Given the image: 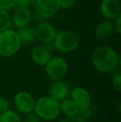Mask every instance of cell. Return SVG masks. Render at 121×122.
<instances>
[{
	"mask_svg": "<svg viewBox=\"0 0 121 122\" xmlns=\"http://www.w3.org/2000/svg\"><path fill=\"white\" fill-rule=\"evenodd\" d=\"M91 61L97 71L107 74L116 69L119 64V57L112 48L101 46L93 51Z\"/></svg>",
	"mask_w": 121,
	"mask_h": 122,
	"instance_id": "1",
	"label": "cell"
},
{
	"mask_svg": "<svg viewBox=\"0 0 121 122\" xmlns=\"http://www.w3.org/2000/svg\"><path fill=\"white\" fill-rule=\"evenodd\" d=\"M35 113L42 120L52 121L60 114V104L53 97H42L35 102Z\"/></svg>",
	"mask_w": 121,
	"mask_h": 122,
	"instance_id": "2",
	"label": "cell"
},
{
	"mask_svg": "<svg viewBox=\"0 0 121 122\" xmlns=\"http://www.w3.org/2000/svg\"><path fill=\"white\" fill-rule=\"evenodd\" d=\"M22 42L17 32L10 29L0 32V56L10 57L15 55L21 47Z\"/></svg>",
	"mask_w": 121,
	"mask_h": 122,
	"instance_id": "3",
	"label": "cell"
},
{
	"mask_svg": "<svg viewBox=\"0 0 121 122\" xmlns=\"http://www.w3.org/2000/svg\"><path fill=\"white\" fill-rule=\"evenodd\" d=\"M54 47L61 52H71L76 50L79 44V38L75 32L69 30L57 32L53 41Z\"/></svg>",
	"mask_w": 121,
	"mask_h": 122,
	"instance_id": "4",
	"label": "cell"
},
{
	"mask_svg": "<svg viewBox=\"0 0 121 122\" xmlns=\"http://www.w3.org/2000/svg\"><path fill=\"white\" fill-rule=\"evenodd\" d=\"M46 73L53 81L62 80L68 72V65L61 56L51 57L45 66Z\"/></svg>",
	"mask_w": 121,
	"mask_h": 122,
	"instance_id": "5",
	"label": "cell"
},
{
	"mask_svg": "<svg viewBox=\"0 0 121 122\" xmlns=\"http://www.w3.org/2000/svg\"><path fill=\"white\" fill-rule=\"evenodd\" d=\"M59 8V0H37L35 5L37 14L44 19L53 17Z\"/></svg>",
	"mask_w": 121,
	"mask_h": 122,
	"instance_id": "6",
	"label": "cell"
},
{
	"mask_svg": "<svg viewBox=\"0 0 121 122\" xmlns=\"http://www.w3.org/2000/svg\"><path fill=\"white\" fill-rule=\"evenodd\" d=\"M36 38L38 39L42 43L47 44L53 42L57 34L55 27L47 22H42L35 27Z\"/></svg>",
	"mask_w": 121,
	"mask_h": 122,
	"instance_id": "7",
	"label": "cell"
},
{
	"mask_svg": "<svg viewBox=\"0 0 121 122\" xmlns=\"http://www.w3.org/2000/svg\"><path fill=\"white\" fill-rule=\"evenodd\" d=\"M14 103L17 110L22 113L27 114L34 111L35 101L28 92H18L14 97Z\"/></svg>",
	"mask_w": 121,
	"mask_h": 122,
	"instance_id": "8",
	"label": "cell"
},
{
	"mask_svg": "<svg viewBox=\"0 0 121 122\" xmlns=\"http://www.w3.org/2000/svg\"><path fill=\"white\" fill-rule=\"evenodd\" d=\"M100 11L106 19H115L120 15V2L118 0H103L100 5Z\"/></svg>",
	"mask_w": 121,
	"mask_h": 122,
	"instance_id": "9",
	"label": "cell"
},
{
	"mask_svg": "<svg viewBox=\"0 0 121 122\" xmlns=\"http://www.w3.org/2000/svg\"><path fill=\"white\" fill-rule=\"evenodd\" d=\"M71 100L75 102L78 109H85L91 106V95L85 88L76 87L71 93Z\"/></svg>",
	"mask_w": 121,
	"mask_h": 122,
	"instance_id": "10",
	"label": "cell"
},
{
	"mask_svg": "<svg viewBox=\"0 0 121 122\" xmlns=\"http://www.w3.org/2000/svg\"><path fill=\"white\" fill-rule=\"evenodd\" d=\"M32 59L36 64L39 66H46L48 61L51 59V51L45 46L37 45L32 50Z\"/></svg>",
	"mask_w": 121,
	"mask_h": 122,
	"instance_id": "11",
	"label": "cell"
},
{
	"mask_svg": "<svg viewBox=\"0 0 121 122\" xmlns=\"http://www.w3.org/2000/svg\"><path fill=\"white\" fill-rule=\"evenodd\" d=\"M49 93L51 97L57 101H62L67 97L68 87L61 80L54 81L49 86Z\"/></svg>",
	"mask_w": 121,
	"mask_h": 122,
	"instance_id": "12",
	"label": "cell"
},
{
	"mask_svg": "<svg viewBox=\"0 0 121 122\" xmlns=\"http://www.w3.org/2000/svg\"><path fill=\"white\" fill-rule=\"evenodd\" d=\"M14 14L11 18L12 23L17 27H25L32 20V13L29 9H14Z\"/></svg>",
	"mask_w": 121,
	"mask_h": 122,
	"instance_id": "13",
	"label": "cell"
},
{
	"mask_svg": "<svg viewBox=\"0 0 121 122\" xmlns=\"http://www.w3.org/2000/svg\"><path fill=\"white\" fill-rule=\"evenodd\" d=\"M114 25L110 20L106 19L100 23L95 29V35L99 39H106L114 32Z\"/></svg>",
	"mask_w": 121,
	"mask_h": 122,
	"instance_id": "14",
	"label": "cell"
},
{
	"mask_svg": "<svg viewBox=\"0 0 121 122\" xmlns=\"http://www.w3.org/2000/svg\"><path fill=\"white\" fill-rule=\"evenodd\" d=\"M17 33L22 43L26 45L32 43L36 39L35 28H33L32 27H28V25L18 28Z\"/></svg>",
	"mask_w": 121,
	"mask_h": 122,
	"instance_id": "15",
	"label": "cell"
},
{
	"mask_svg": "<svg viewBox=\"0 0 121 122\" xmlns=\"http://www.w3.org/2000/svg\"><path fill=\"white\" fill-rule=\"evenodd\" d=\"M60 111L66 116H76L78 108L72 100L66 98L62 100V102L60 104Z\"/></svg>",
	"mask_w": 121,
	"mask_h": 122,
	"instance_id": "16",
	"label": "cell"
},
{
	"mask_svg": "<svg viewBox=\"0 0 121 122\" xmlns=\"http://www.w3.org/2000/svg\"><path fill=\"white\" fill-rule=\"evenodd\" d=\"M12 24L11 17L8 14V11L0 10V32L9 29Z\"/></svg>",
	"mask_w": 121,
	"mask_h": 122,
	"instance_id": "17",
	"label": "cell"
},
{
	"mask_svg": "<svg viewBox=\"0 0 121 122\" xmlns=\"http://www.w3.org/2000/svg\"><path fill=\"white\" fill-rule=\"evenodd\" d=\"M0 122H22L20 117L14 112L8 110L0 115Z\"/></svg>",
	"mask_w": 121,
	"mask_h": 122,
	"instance_id": "18",
	"label": "cell"
},
{
	"mask_svg": "<svg viewBox=\"0 0 121 122\" xmlns=\"http://www.w3.org/2000/svg\"><path fill=\"white\" fill-rule=\"evenodd\" d=\"M29 0H15L13 8L14 9H29Z\"/></svg>",
	"mask_w": 121,
	"mask_h": 122,
	"instance_id": "19",
	"label": "cell"
},
{
	"mask_svg": "<svg viewBox=\"0 0 121 122\" xmlns=\"http://www.w3.org/2000/svg\"><path fill=\"white\" fill-rule=\"evenodd\" d=\"M76 116L82 118V119L86 120L87 118H90L91 116V106L88 108H85V109H78Z\"/></svg>",
	"mask_w": 121,
	"mask_h": 122,
	"instance_id": "20",
	"label": "cell"
},
{
	"mask_svg": "<svg viewBox=\"0 0 121 122\" xmlns=\"http://www.w3.org/2000/svg\"><path fill=\"white\" fill-rule=\"evenodd\" d=\"M15 0H0V10H8L13 8Z\"/></svg>",
	"mask_w": 121,
	"mask_h": 122,
	"instance_id": "21",
	"label": "cell"
},
{
	"mask_svg": "<svg viewBox=\"0 0 121 122\" xmlns=\"http://www.w3.org/2000/svg\"><path fill=\"white\" fill-rule=\"evenodd\" d=\"M76 3V0H59V6L62 9L71 8Z\"/></svg>",
	"mask_w": 121,
	"mask_h": 122,
	"instance_id": "22",
	"label": "cell"
},
{
	"mask_svg": "<svg viewBox=\"0 0 121 122\" xmlns=\"http://www.w3.org/2000/svg\"><path fill=\"white\" fill-rule=\"evenodd\" d=\"M24 122H40V117L35 112L32 111V112L27 113L24 118Z\"/></svg>",
	"mask_w": 121,
	"mask_h": 122,
	"instance_id": "23",
	"label": "cell"
},
{
	"mask_svg": "<svg viewBox=\"0 0 121 122\" xmlns=\"http://www.w3.org/2000/svg\"><path fill=\"white\" fill-rule=\"evenodd\" d=\"M9 109V102L4 97H0V115Z\"/></svg>",
	"mask_w": 121,
	"mask_h": 122,
	"instance_id": "24",
	"label": "cell"
},
{
	"mask_svg": "<svg viewBox=\"0 0 121 122\" xmlns=\"http://www.w3.org/2000/svg\"><path fill=\"white\" fill-rule=\"evenodd\" d=\"M113 86L115 91L120 92L121 91V75L117 74L113 78Z\"/></svg>",
	"mask_w": 121,
	"mask_h": 122,
	"instance_id": "25",
	"label": "cell"
},
{
	"mask_svg": "<svg viewBox=\"0 0 121 122\" xmlns=\"http://www.w3.org/2000/svg\"><path fill=\"white\" fill-rule=\"evenodd\" d=\"M60 122H86V121L84 119H82V118L79 117V116H67V117L61 120Z\"/></svg>",
	"mask_w": 121,
	"mask_h": 122,
	"instance_id": "26",
	"label": "cell"
},
{
	"mask_svg": "<svg viewBox=\"0 0 121 122\" xmlns=\"http://www.w3.org/2000/svg\"><path fill=\"white\" fill-rule=\"evenodd\" d=\"M115 23H114V29L116 31L118 34L121 33V16H118L116 18H115Z\"/></svg>",
	"mask_w": 121,
	"mask_h": 122,
	"instance_id": "27",
	"label": "cell"
},
{
	"mask_svg": "<svg viewBox=\"0 0 121 122\" xmlns=\"http://www.w3.org/2000/svg\"><path fill=\"white\" fill-rule=\"evenodd\" d=\"M29 1H30V6H34V7H35L37 0H29Z\"/></svg>",
	"mask_w": 121,
	"mask_h": 122,
	"instance_id": "28",
	"label": "cell"
}]
</instances>
